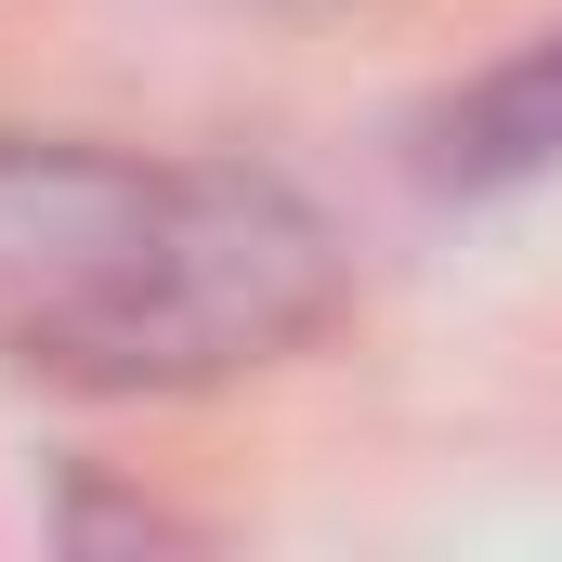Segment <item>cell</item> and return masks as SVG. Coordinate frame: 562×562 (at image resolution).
Instances as JSON below:
<instances>
[{
  "instance_id": "6da1fadb",
  "label": "cell",
  "mask_w": 562,
  "mask_h": 562,
  "mask_svg": "<svg viewBox=\"0 0 562 562\" xmlns=\"http://www.w3.org/2000/svg\"><path fill=\"white\" fill-rule=\"evenodd\" d=\"M340 314V236L236 157L0 132V367L53 393H223Z\"/></svg>"
},
{
  "instance_id": "7a4b0ae2",
  "label": "cell",
  "mask_w": 562,
  "mask_h": 562,
  "mask_svg": "<svg viewBox=\"0 0 562 562\" xmlns=\"http://www.w3.org/2000/svg\"><path fill=\"white\" fill-rule=\"evenodd\" d=\"M419 170H431V183H458V196H497V183L562 170V26L510 40L471 92H445V105H431Z\"/></svg>"
},
{
  "instance_id": "3957f363",
  "label": "cell",
  "mask_w": 562,
  "mask_h": 562,
  "mask_svg": "<svg viewBox=\"0 0 562 562\" xmlns=\"http://www.w3.org/2000/svg\"><path fill=\"white\" fill-rule=\"evenodd\" d=\"M236 13H327V0H236Z\"/></svg>"
}]
</instances>
